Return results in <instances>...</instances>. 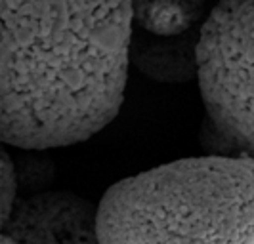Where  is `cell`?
<instances>
[{
  "mask_svg": "<svg viewBox=\"0 0 254 244\" xmlns=\"http://www.w3.org/2000/svg\"><path fill=\"white\" fill-rule=\"evenodd\" d=\"M102 244H254V158L204 154L111 185Z\"/></svg>",
  "mask_w": 254,
  "mask_h": 244,
  "instance_id": "7a4b0ae2",
  "label": "cell"
},
{
  "mask_svg": "<svg viewBox=\"0 0 254 244\" xmlns=\"http://www.w3.org/2000/svg\"><path fill=\"white\" fill-rule=\"evenodd\" d=\"M132 2H0V143L86 142L119 115Z\"/></svg>",
  "mask_w": 254,
  "mask_h": 244,
  "instance_id": "6da1fadb",
  "label": "cell"
},
{
  "mask_svg": "<svg viewBox=\"0 0 254 244\" xmlns=\"http://www.w3.org/2000/svg\"><path fill=\"white\" fill-rule=\"evenodd\" d=\"M19 198L17 168L6 145L0 143V231L12 216V210Z\"/></svg>",
  "mask_w": 254,
  "mask_h": 244,
  "instance_id": "ba28073f",
  "label": "cell"
},
{
  "mask_svg": "<svg viewBox=\"0 0 254 244\" xmlns=\"http://www.w3.org/2000/svg\"><path fill=\"white\" fill-rule=\"evenodd\" d=\"M17 168V185H19V196H29L42 191H48V185L54 176V170L48 160H42L37 156H25L21 158Z\"/></svg>",
  "mask_w": 254,
  "mask_h": 244,
  "instance_id": "52a82bcc",
  "label": "cell"
},
{
  "mask_svg": "<svg viewBox=\"0 0 254 244\" xmlns=\"http://www.w3.org/2000/svg\"><path fill=\"white\" fill-rule=\"evenodd\" d=\"M201 29L182 37L161 39L141 31L132 33L130 59L147 78L161 82H188L197 78V44Z\"/></svg>",
  "mask_w": 254,
  "mask_h": 244,
  "instance_id": "5b68a950",
  "label": "cell"
},
{
  "mask_svg": "<svg viewBox=\"0 0 254 244\" xmlns=\"http://www.w3.org/2000/svg\"><path fill=\"white\" fill-rule=\"evenodd\" d=\"M203 2H136L132 4V19L140 31L172 39L201 29L208 17Z\"/></svg>",
  "mask_w": 254,
  "mask_h": 244,
  "instance_id": "8992f818",
  "label": "cell"
},
{
  "mask_svg": "<svg viewBox=\"0 0 254 244\" xmlns=\"http://www.w3.org/2000/svg\"><path fill=\"white\" fill-rule=\"evenodd\" d=\"M197 67L206 111L203 149L254 158V0L220 2L208 12Z\"/></svg>",
  "mask_w": 254,
  "mask_h": 244,
  "instance_id": "3957f363",
  "label": "cell"
},
{
  "mask_svg": "<svg viewBox=\"0 0 254 244\" xmlns=\"http://www.w3.org/2000/svg\"><path fill=\"white\" fill-rule=\"evenodd\" d=\"M0 244H19V243H15V241H13V239H10L8 235L0 233Z\"/></svg>",
  "mask_w": 254,
  "mask_h": 244,
  "instance_id": "9c48e42d",
  "label": "cell"
},
{
  "mask_svg": "<svg viewBox=\"0 0 254 244\" xmlns=\"http://www.w3.org/2000/svg\"><path fill=\"white\" fill-rule=\"evenodd\" d=\"M0 233L19 244H102L98 206L58 189L19 196Z\"/></svg>",
  "mask_w": 254,
  "mask_h": 244,
  "instance_id": "277c9868",
  "label": "cell"
}]
</instances>
